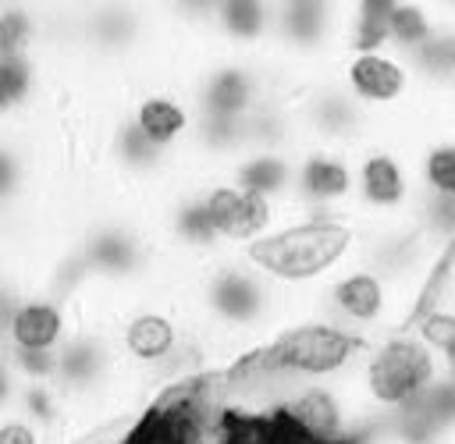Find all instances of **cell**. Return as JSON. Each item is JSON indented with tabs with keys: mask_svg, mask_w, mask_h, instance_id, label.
I'll return each mask as SVG.
<instances>
[{
	"mask_svg": "<svg viewBox=\"0 0 455 444\" xmlns=\"http://www.w3.org/2000/svg\"><path fill=\"white\" fill-rule=\"evenodd\" d=\"M331 75L387 131H398V121L419 103V78L395 50H345Z\"/></svg>",
	"mask_w": 455,
	"mask_h": 444,
	"instance_id": "5b68a950",
	"label": "cell"
},
{
	"mask_svg": "<svg viewBox=\"0 0 455 444\" xmlns=\"http://www.w3.org/2000/svg\"><path fill=\"white\" fill-rule=\"evenodd\" d=\"M306 313L370 345L384 334L409 327L416 313V298L405 288H398L387 274H380L377 266L355 256L331 281L316 288Z\"/></svg>",
	"mask_w": 455,
	"mask_h": 444,
	"instance_id": "3957f363",
	"label": "cell"
},
{
	"mask_svg": "<svg viewBox=\"0 0 455 444\" xmlns=\"http://www.w3.org/2000/svg\"><path fill=\"white\" fill-rule=\"evenodd\" d=\"M274 43V4L228 0L206 11V46L224 53L263 57Z\"/></svg>",
	"mask_w": 455,
	"mask_h": 444,
	"instance_id": "8fae6325",
	"label": "cell"
},
{
	"mask_svg": "<svg viewBox=\"0 0 455 444\" xmlns=\"http://www.w3.org/2000/svg\"><path fill=\"white\" fill-rule=\"evenodd\" d=\"M53 60L46 53L0 57V128L21 131L50 117Z\"/></svg>",
	"mask_w": 455,
	"mask_h": 444,
	"instance_id": "30bf717a",
	"label": "cell"
},
{
	"mask_svg": "<svg viewBox=\"0 0 455 444\" xmlns=\"http://www.w3.org/2000/svg\"><path fill=\"white\" fill-rule=\"evenodd\" d=\"M295 156L284 149H245L235 163H228L220 174L235 185L291 210V185H295Z\"/></svg>",
	"mask_w": 455,
	"mask_h": 444,
	"instance_id": "7c38bea8",
	"label": "cell"
},
{
	"mask_svg": "<svg viewBox=\"0 0 455 444\" xmlns=\"http://www.w3.org/2000/svg\"><path fill=\"white\" fill-rule=\"evenodd\" d=\"M128 444H178V437L171 433L167 423H153V426H139Z\"/></svg>",
	"mask_w": 455,
	"mask_h": 444,
	"instance_id": "ac0fdd59",
	"label": "cell"
},
{
	"mask_svg": "<svg viewBox=\"0 0 455 444\" xmlns=\"http://www.w3.org/2000/svg\"><path fill=\"white\" fill-rule=\"evenodd\" d=\"M352 174H355V206L352 217L366 227L402 224L416 217L419 206V174L412 146L402 131L377 128L352 149Z\"/></svg>",
	"mask_w": 455,
	"mask_h": 444,
	"instance_id": "277c9868",
	"label": "cell"
},
{
	"mask_svg": "<svg viewBox=\"0 0 455 444\" xmlns=\"http://www.w3.org/2000/svg\"><path fill=\"white\" fill-rule=\"evenodd\" d=\"M448 377L451 366L437 352H430L409 327H402L395 334L370 341L345 384L370 433L377 423L423 401Z\"/></svg>",
	"mask_w": 455,
	"mask_h": 444,
	"instance_id": "7a4b0ae2",
	"label": "cell"
},
{
	"mask_svg": "<svg viewBox=\"0 0 455 444\" xmlns=\"http://www.w3.org/2000/svg\"><path fill=\"white\" fill-rule=\"evenodd\" d=\"M28 277L18 270V266H11V263H0V345H4V334H7V327H11V320H14V309L21 305V298H25V291H28Z\"/></svg>",
	"mask_w": 455,
	"mask_h": 444,
	"instance_id": "9a60e30c",
	"label": "cell"
},
{
	"mask_svg": "<svg viewBox=\"0 0 455 444\" xmlns=\"http://www.w3.org/2000/svg\"><path fill=\"white\" fill-rule=\"evenodd\" d=\"M359 245L363 224L355 217H316L288 220L238 256L256 266L277 291H284L299 313H306L316 288L331 281L345 263H352Z\"/></svg>",
	"mask_w": 455,
	"mask_h": 444,
	"instance_id": "6da1fadb",
	"label": "cell"
},
{
	"mask_svg": "<svg viewBox=\"0 0 455 444\" xmlns=\"http://www.w3.org/2000/svg\"><path fill=\"white\" fill-rule=\"evenodd\" d=\"M0 444H53V440L18 408H7L0 412Z\"/></svg>",
	"mask_w": 455,
	"mask_h": 444,
	"instance_id": "2e32d148",
	"label": "cell"
},
{
	"mask_svg": "<svg viewBox=\"0 0 455 444\" xmlns=\"http://www.w3.org/2000/svg\"><path fill=\"white\" fill-rule=\"evenodd\" d=\"M14 394H18V377H14V366L7 359V348L0 345V412L14 408Z\"/></svg>",
	"mask_w": 455,
	"mask_h": 444,
	"instance_id": "e0dca14e",
	"label": "cell"
},
{
	"mask_svg": "<svg viewBox=\"0 0 455 444\" xmlns=\"http://www.w3.org/2000/svg\"><path fill=\"white\" fill-rule=\"evenodd\" d=\"M124 114L149 146L188 167V149L199 128V107L188 96L185 82L167 75L135 78L124 99Z\"/></svg>",
	"mask_w": 455,
	"mask_h": 444,
	"instance_id": "8992f818",
	"label": "cell"
},
{
	"mask_svg": "<svg viewBox=\"0 0 455 444\" xmlns=\"http://www.w3.org/2000/svg\"><path fill=\"white\" fill-rule=\"evenodd\" d=\"M14 408L25 419H32L53 444H60L71 433L75 412H71L68 394L57 387V380H25V384H18Z\"/></svg>",
	"mask_w": 455,
	"mask_h": 444,
	"instance_id": "5bb4252c",
	"label": "cell"
},
{
	"mask_svg": "<svg viewBox=\"0 0 455 444\" xmlns=\"http://www.w3.org/2000/svg\"><path fill=\"white\" fill-rule=\"evenodd\" d=\"M53 4H0V57L46 53Z\"/></svg>",
	"mask_w": 455,
	"mask_h": 444,
	"instance_id": "4fadbf2b",
	"label": "cell"
},
{
	"mask_svg": "<svg viewBox=\"0 0 455 444\" xmlns=\"http://www.w3.org/2000/svg\"><path fill=\"white\" fill-rule=\"evenodd\" d=\"M291 110H295L306 146L355 149L363 139H370L377 131L373 117L334 82V75H323V78L302 85L291 96Z\"/></svg>",
	"mask_w": 455,
	"mask_h": 444,
	"instance_id": "ba28073f",
	"label": "cell"
},
{
	"mask_svg": "<svg viewBox=\"0 0 455 444\" xmlns=\"http://www.w3.org/2000/svg\"><path fill=\"white\" fill-rule=\"evenodd\" d=\"M82 327L78 295L53 284H28L14 320L4 334V348L14 355H57Z\"/></svg>",
	"mask_w": 455,
	"mask_h": 444,
	"instance_id": "9c48e42d",
	"label": "cell"
},
{
	"mask_svg": "<svg viewBox=\"0 0 455 444\" xmlns=\"http://www.w3.org/2000/svg\"><path fill=\"white\" fill-rule=\"evenodd\" d=\"M355 206V174L352 149L334 146H302L295 156V185H291V217H352Z\"/></svg>",
	"mask_w": 455,
	"mask_h": 444,
	"instance_id": "52a82bcc",
	"label": "cell"
}]
</instances>
